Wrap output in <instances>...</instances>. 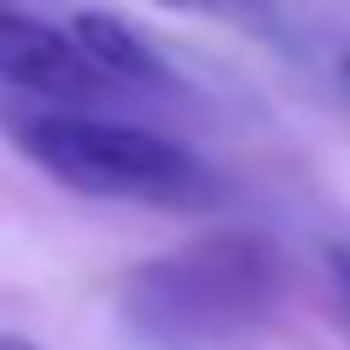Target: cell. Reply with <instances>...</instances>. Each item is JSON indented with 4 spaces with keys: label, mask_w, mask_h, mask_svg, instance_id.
Returning a JSON list of instances; mask_svg holds the SVG:
<instances>
[{
    "label": "cell",
    "mask_w": 350,
    "mask_h": 350,
    "mask_svg": "<svg viewBox=\"0 0 350 350\" xmlns=\"http://www.w3.org/2000/svg\"><path fill=\"white\" fill-rule=\"evenodd\" d=\"M0 350H41L36 338H24V333H0Z\"/></svg>",
    "instance_id": "obj_7"
},
{
    "label": "cell",
    "mask_w": 350,
    "mask_h": 350,
    "mask_svg": "<svg viewBox=\"0 0 350 350\" xmlns=\"http://www.w3.org/2000/svg\"><path fill=\"white\" fill-rule=\"evenodd\" d=\"M170 12H193V18H211V24H228V29H245V36H262V41H280L286 18H280V0H158Z\"/></svg>",
    "instance_id": "obj_5"
},
{
    "label": "cell",
    "mask_w": 350,
    "mask_h": 350,
    "mask_svg": "<svg viewBox=\"0 0 350 350\" xmlns=\"http://www.w3.org/2000/svg\"><path fill=\"white\" fill-rule=\"evenodd\" d=\"M338 76H345V94H350V53H345V64H338Z\"/></svg>",
    "instance_id": "obj_8"
},
{
    "label": "cell",
    "mask_w": 350,
    "mask_h": 350,
    "mask_svg": "<svg viewBox=\"0 0 350 350\" xmlns=\"http://www.w3.org/2000/svg\"><path fill=\"white\" fill-rule=\"evenodd\" d=\"M0 82L47 105H94V100L123 94L76 47L70 29H53L41 18L18 12V6H6V0H0Z\"/></svg>",
    "instance_id": "obj_3"
},
{
    "label": "cell",
    "mask_w": 350,
    "mask_h": 350,
    "mask_svg": "<svg viewBox=\"0 0 350 350\" xmlns=\"http://www.w3.org/2000/svg\"><path fill=\"white\" fill-rule=\"evenodd\" d=\"M70 36L117 88H140V94H175V88H181V76L158 59V47H152L129 18H117V12L88 6V12L70 18Z\"/></svg>",
    "instance_id": "obj_4"
},
{
    "label": "cell",
    "mask_w": 350,
    "mask_h": 350,
    "mask_svg": "<svg viewBox=\"0 0 350 350\" xmlns=\"http://www.w3.org/2000/svg\"><path fill=\"white\" fill-rule=\"evenodd\" d=\"M6 140L82 199L170 204V211H199V204L222 199V181L199 152H187L158 129L94 117L88 105H12Z\"/></svg>",
    "instance_id": "obj_2"
},
{
    "label": "cell",
    "mask_w": 350,
    "mask_h": 350,
    "mask_svg": "<svg viewBox=\"0 0 350 350\" xmlns=\"http://www.w3.org/2000/svg\"><path fill=\"white\" fill-rule=\"evenodd\" d=\"M333 275H338V286H345V298H350V251H333Z\"/></svg>",
    "instance_id": "obj_6"
},
{
    "label": "cell",
    "mask_w": 350,
    "mask_h": 350,
    "mask_svg": "<svg viewBox=\"0 0 350 350\" xmlns=\"http://www.w3.org/2000/svg\"><path fill=\"white\" fill-rule=\"evenodd\" d=\"M286 298V251L251 228H216L117 280V310L158 350H211L262 327Z\"/></svg>",
    "instance_id": "obj_1"
}]
</instances>
